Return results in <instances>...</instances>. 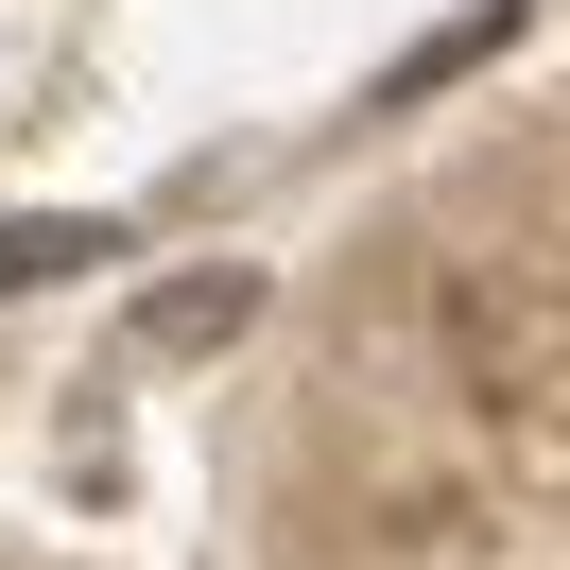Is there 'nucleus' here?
Here are the masks:
<instances>
[{
	"label": "nucleus",
	"mask_w": 570,
	"mask_h": 570,
	"mask_svg": "<svg viewBox=\"0 0 570 570\" xmlns=\"http://www.w3.org/2000/svg\"><path fill=\"white\" fill-rule=\"evenodd\" d=\"M259 312V277H190V294H156V328H174V346H208V328H243Z\"/></svg>",
	"instance_id": "nucleus-1"
}]
</instances>
